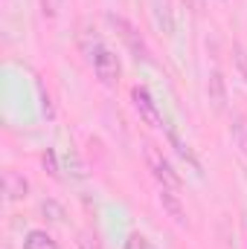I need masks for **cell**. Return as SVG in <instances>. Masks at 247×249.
Wrapping results in <instances>:
<instances>
[{"label": "cell", "mask_w": 247, "mask_h": 249, "mask_svg": "<svg viewBox=\"0 0 247 249\" xmlns=\"http://www.w3.org/2000/svg\"><path fill=\"white\" fill-rule=\"evenodd\" d=\"M3 194H6L9 203H18L29 194V183L18 171H3Z\"/></svg>", "instance_id": "obj_5"}, {"label": "cell", "mask_w": 247, "mask_h": 249, "mask_svg": "<svg viewBox=\"0 0 247 249\" xmlns=\"http://www.w3.org/2000/svg\"><path fill=\"white\" fill-rule=\"evenodd\" d=\"M160 206L166 209V214H169L178 226L186 223V209H184V203H181V197H178L175 188H160Z\"/></svg>", "instance_id": "obj_6"}, {"label": "cell", "mask_w": 247, "mask_h": 249, "mask_svg": "<svg viewBox=\"0 0 247 249\" xmlns=\"http://www.w3.org/2000/svg\"><path fill=\"white\" fill-rule=\"evenodd\" d=\"M230 139H233V145L239 148V154L247 157V119L242 113H233V116H230Z\"/></svg>", "instance_id": "obj_9"}, {"label": "cell", "mask_w": 247, "mask_h": 249, "mask_svg": "<svg viewBox=\"0 0 247 249\" xmlns=\"http://www.w3.org/2000/svg\"><path fill=\"white\" fill-rule=\"evenodd\" d=\"M169 139H172V145L178 148V154H181L184 160H189V162H192V168H195V171H201V165H198V160H195V154L189 151V145H186V142L181 139V136H178V133H175V130H169Z\"/></svg>", "instance_id": "obj_11"}, {"label": "cell", "mask_w": 247, "mask_h": 249, "mask_svg": "<svg viewBox=\"0 0 247 249\" xmlns=\"http://www.w3.org/2000/svg\"><path fill=\"white\" fill-rule=\"evenodd\" d=\"M184 3L189 9H201V6H204V0H184Z\"/></svg>", "instance_id": "obj_17"}, {"label": "cell", "mask_w": 247, "mask_h": 249, "mask_svg": "<svg viewBox=\"0 0 247 249\" xmlns=\"http://www.w3.org/2000/svg\"><path fill=\"white\" fill-rule=\"evenodd\" d=\"M23 249H59V244H56V238H53L50 232L32 229V232H26V238H23Z\"/></svg>", "instance_id": "obj_10"}, {"label": "cell", "mask_w": 247, "mask_h": 249, "mask_svg": "<svg viewBox=\"0 0 247 249\" xmlns=\"http://www.w3.org/2000/svg\"><path fill=\"white\" fill-rule=\"evenodd\" d=\"M125 249H154V247H151V244H148L143 235H137V232H134V235H128V241H125Z\"/></svg>", "instance_id": "obj_15"}, {"label": "cell", "mask_w": 247, "mask_h": 249, "mask_svg": "<svg viewBox=\"0 0 247 249\" xmlns=\"http://www.w3.org/2000/svg\"><path fill=\"white\" fill-rule=\"evenodd\" d=\"M41 212H44L50 220H56V223H62L64 220V209L56 203V200H44V203H41Z\"/></svg>", "instance_id": "obj_13"}, {"label": "cell", "mask_w": 247, "mask_h": 249, "mask_svg": "<svg viewBox=\"0 0 247 249\" xmlns=\"http://www.w3.org/2000/svg\"><path fill=\"white\" fill-rule=\"evenodd\" d=\"M145 162H148V168H151L154 180L160 183V188H175V191L181 188V183H184V180H181V174L172 168V162L163 157V151H160L157 145H151V142L145 145Z\"/></svg>", "instance_id": "obj_3"}, {"label": "cell", "mask_w": 247, "mask_h": 249, "mask_svg": "<svg viewBox=\"0 0 247 249\" xmlns=\"http://www.w3.org/2000/svg\"><path fill=\"white\" fill-rule=\"evenodd\" d=\"M206 96H209V102H212V107H215V110H224V107H227V81H224V75H221L218 70H212V72H209Z\"/></svg>", "instance_id": "obj_7"}, {"label": "cell", "mask_w": 247, "mask_h": 249, "mask_svg": "<svg viewBox=\"0 0 247 249\" xmlns=\"http://www.w3.org/2000/svg\"><path fill=\"white\" fill-rule=\"evenodd\" d=\"M108 23L117 29V35L123 38V44L128 47V53L137 58V61H151V53H148V44H145V38L137 32V26L131 23V20H125L123 15H108Z\"/></svg>", "instance_id": "obj_2"}, {"label": "cell", "mask_w": 247, "mask_h": 249, "mask_svg": "<svg viewBox=\"0 0 247 249\" xmlns=\"http://www.w3.org/2000/svg\"><path fill=\"white\" fill-rule=\"evenodd\" d=\"M131 105H134V110L140 113V119L148 127H163V116L157 110V102L151 99V93L145 87H134L131 90Z\"/></svg>", "instance_id": "obj_4"}, {"label": "cell", "mask_w": 247, "mask_h": 249, "mask_svg": "<svg viewBox=\"0 0 247 249\" xmlns=\"http://www.w3.org/2000/svg\"><path fill=\"white\" fill-rule=\"evenodd\" d=\"M233 61H236V70H239V75L245 78V84H247V50L242 44L233 47Z\"/></svg>", "instance_id": "obj_12"}, {"label": "cell", "mask_w": 247, "mask_h": 249, "mask_svg": "<svg viewBox=\"0 0 247 249\" xmlns=\"http://www.w3.org/2000/svg\"><path fill=\"white\" fill-rule=\"evenodd\" d=\"M41 3V12H44V18H59L62 15V9H64V0H38Z\"/></svg>", "instance_id": "obj_14"}, {"label": "cell", "mask_w": 247, "mask_h": 249, "mask_svg": "<svg viewBox=\"0 0 247 249\" xmlns=\"http://www.w3.org/2000/svg\"><path fill=\"white\" fill-rule=\"evenodd\" d=\"M44 165L50 168V174H53V177H59V168H56V154H53V151H47V154H44Z\"/></svg>", "instance_id": "obj_16"}, {"label": "cell", "mask_w": 247, "mask_h": 249, "mask_svg": "<svg viewBox=\"0 0 247 249\" xmlns=\"http://www.w3.org/2000/svg\"><path fill=\"white\" fill-rule=\"evenodd\" d=\"M151 15H154V23H157V29L160 32H166V35H175V15H172V9H169V0H151Z\"/></svg>", "instance_id": "obj_8"}, {"label": "cell", "mask_w": 247, "mask_h": 249, "mask_svg": "<svg viewBox=\"0 0 247 249\" xmlns=\"http://www.w3.org/2000/svg\"><path fill=\"white\" fill-rule=\"evenodd\" d=\"M87 50V58H90V67H93V72H96V78L102 81V84H108V87H114L117 81H120V72H123V67H120V58L93 35V44L90 47H84Z\"/></svg>", "instance_id": "obj_1"}]
</instances>
